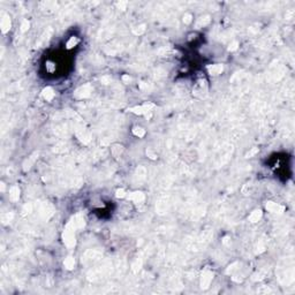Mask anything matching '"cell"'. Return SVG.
<instances>
[{"instance_id":"obj_5","label":"cell","mask_w":295,"mask_h":295,"mask_svg":"<svg viewBox=\"0 0 295 295\" xmlns=\"http://www.w3.org/2000/svg\"><path fill=\"white\" fill-rule=\"evenodd\" d=\"M265 207H266L268 211L272 212V213H277V215H281L282 212L285 211V207L284 205L274 202H268L265 204Z\"/></svg>"},{"instance_id":"obj_13","label":"cell","mask_w":295,"mask_h":295,"mask_svg":"<svg viewBox=\"0 0 295 295\" xmlns=\"http://www.w3.org/2000/svg\"><path fill=\"white\" fill-rule=\"evenodd\" d=\"M262 217H263V212L260 210H255V211L251 212L250 216L248 217V220L250 223H258L262 219Z\"/></svg>"},{"instance_id":"obj_11","label":"cell","mask_w":295,"mask_h":295,"mask_svg":"<svg viewBox=\"0 0 295 295\" xmlns=\"http://www.w3.org/2000/svg\"><path fill=\"white\" fill-rule=\"evenodd\" d=\"M42 96H43V98L46 101H51L54 98V96H55V92H54V90L51 87H46V88L43 89Z\"/></svg>"},{"instance_id":"obj_25","label":"cell","mask_w":295,"mask_h":295,"mask_svg":"<svg viewBox=\"0 0 295 295\" xmlns=\"http://www.w3.org/2000/svg\"><path fill=\"white\" fill-rule=\"evenodd\" d=\"M127 5H128L127 1H120V2L117 4V7H118L119 9H121V10H125L126 7H127Z\"/></svg>"},{"instance_id":"obj_19","label":"cell","mask_w":295,"mask_h":295,"mask_svg":"<svg viewBox=\"0 0 295 295\" xmlns=\"http://www.w3.org/2000/svg\"><path fill=\"white\" fill-rule=\"evenodd\" d=\"M144 31H145V24H142V26H138V27H136V28L133 29V32L137 36L142 35Z\"/></svg>"},{"instance_id":"obj_28","label":"cell","mask_w":295,"mask_h":295,"mask_svg":"<svg viewBox=\"0 0 295 295\" xmlns=\"http://www.w3.org/2000/svg\"><path fill=\"white\" fill-rule=\"evenodd\" d=\"M31 210H32V205L31 204H27L23 207V213H30Z\"/></svg>"},{"instance_id":"obj_30","label":"cell","mask_w":295,"mask_h":295,"mask_svg":"<svg viewBox=\"0 0 295 295\" xmlns=\"http://www.w3.org/2000/svg\"><path fill=\"white\" fill-rule=\"evenodd\" d=\"M146 154H148V156H149L151 159H156V158H157V154H154L151 150H148V151H146Z\"/></svg>"},{"instance_id":"obj_18","label":"cell","mask_w":295,"mask_h":295,"mask_svg":"<svg viewBox=\"0 0 295 295\" xmlns=\"http://www.w3.org/2000/svg\"><path fill=\"white\" fill-rule=\"evenodd\" d=\"M122 151H123L122 145H119V144H115V145L112 146V154H113L114 157H119L120 154H122Z\"/></svg>"},{"instance_id":"obj_2","label":"cell","mask_w":295,"mask_h":295,"mask_svg":"<svg viewBox=\"0 0 295 295\" xmlns=\"http://www.w3.org/2000/svg\"><path fill=\"white\" fill-rule=\"evenodd\" d=\"M92 92V87L90 84H84L82 87H80L79 89H76L74 92V97L79 98V99H83V98H88Z\"/></svg>"},{"instance_id":"obj_3","label":"cell","mask_w":295,"mask_h":295,"mask_svg":"<svg viewBox=\"0 0 295 295\" xmlns=\"http://www.w3.org/2000/svg\"><path fill=\"white\" fill-rule=\"evenodd\" d=\"M212 279H213V273L209 269L204 270L202 273V277H201V288L207 289V287L210 286Z\"/></svg>"},{"instance_id":"obj_9","label":"cell","mask_w":295,"mask_h":295,"mask_svg":"<svg viewBox=\"0 0 295 295\" xmlns=\"http://www.w3.org/2000/svg\"><path fill=\"white\" fill-rule=\"evenodd\" d=\"M207 72L210 75L217 76V75L221 74L224 72V66L221 64H216V65H209L207 66Z\"/></svg>"},{"instance_id":"obj_27","label":"cell","mask_w":295,"mask_h":295,"mask_svg":"<svg viewBox=\"0 0 295 295\" xmlns=\"http://www.w3.org/2000/svg\"><path fill=\"white\" fill-rule=\"evenodd\" d=\"M236 265H239L238 262H235V263H233V264H232V265H229V266H228V269L226 270V273H228V274H229V273H232V272H233L234 270H236V268H235Z\"/></svg>"},{"instance_id":"obj_4","label":"cell","mask_w":295,"mask_h":295,"mask_svg":"<svg viewBox=\"0 0 295 295\" xmlns=\"http://www.w3.org/2000/svg\"><path fill=\"white\" fill-rule=\"evenodd\" d=\"M154 107V104H152V103H145V104H143V105L141 106L132 107V109H129V111L133 112V113H135V114L141 115V114H145V113L150 112Z\"/></svg>"},{"instance_id":"obj_1","label":"cell","mask_w":295,"mask_h":295,"mask_svg":"<svg viewBox=\"0 0 295 295\" xmlns=\"http://www.w3.org/2000/svg\"><path fill=\"white\" fill-rule=\"evenodd\" d=\"M77 229V226L74 223L73 219L68 221V224L66 225V228L62 233V239H64V243L66 244L68 248H73L76 244V240H75V231Z\"/></svg>"},{"instance_id":"obj_12","label":"cell","mask_w":295,"mask_h":295,"mask_svg":"<svg viewBox=\"0 0 295 295\" xmlns=\"http://www.w3.org/2000/svg\"><path fill=\"white\" fill-rule=\"evenodd\" d=\"M9 198L13 202L18 201V198H20V188L18 186H12L10 187V189H9Z\"/></svg>"},{"instance_id":"obj_8","label":"cell","mask_w":295,"mask_h":295,"mask_svg":"<svg viewBox=\"0 0 295 295\" xmlns=\"http://www.w3.org/2000/svg\"><path fill=\"white\" fill-rule=\"evenodd\" d=\"M37 157H38V152L37 151H35L34 154H31L30 157H28V158L24 160V163H23V171H29L30 170V167L34 165V163L36 162V159H37Z\"/></svg>"},{"instance_id":"obj_16","label":"cell","mask_w":295,"mask_h":295,"mask_svg":"<svg viewBox=\"0 0 295 295\" xmlns=\"http://www.w3.org/2000/svg\"><path fill=\"white\" fill-rule=\"evenodd\" d=\"M145 129H143L142 127H134L133 128V134L135 135L138 138H142V137L145 136Z\"/></svg>"},{"instance_id":"obj_23","label":"cell","mask_w":295,"mask_h":295,"mask_svg":"<svg viewBox=\"0 0 295 295\" xmlns=\"http://www.w3.org/2000/svg\"><path fill=\"white\" fill-rule=\"evenodd\" d=\"M191 21H193V16H191V14H185V16H183V22H185L186 24H189V23H191Z\"/></svg>"},{"instance_id":"obj_15","label":"cell","mask_w":295,"mask_h":295,"mask_svg":"<svg viewBox=\"0 0 295 295\" xmlns=\"http://www.w3.org/2000/svg\"><path fill=\"white\" fill-rule=\"evenodd\" d=\"M145 175H146V170L144 167L140 166V167L136 170L135 176H136V178H138V181H143L144 179H145Z\"/></svg>"},{"instance_id":"obj_6","label":"cell","mask_w":295,"mask_h":295,"mask_svg":"<svg viewBox=\"0 0 295 295\" xmlns=\"http://www.w3.org/2000/svg\"><path fill=\"white\" fill-rule=\"evenodd\" d=\"M207 91V82H205V80H201V81H198L194 88L195 96H197V97H202L203 92H204V95H205Z\"/></svg>"},{"instance_id":"obj_20","label":"cell","mask_w":295,"mask_h":295,"mask_svg":"<svg viewBox=\"0 0 295 295\" xmlns=\"http://www.w3.org/2000/svg\"><path fill=\"white\" fill-rule=\"evenodd\" d=\"M79 43V39L76 37H71V39L67 42V49H72Z\"/></svg>"},{"instance_id":"obj_21","label":"cell","mask_w":295,"mask_h":295,"mask_svg":"<svg viewBox=\"0 0 295 295\" xmlns=\"http://www.w3.org/2000/svg\"><path fill=\"white\" fill-rule=\"evenodd\" d=\"M29 27H30V22L28 21V20H23L22 23H21V31L22 32H26L28 29H29Z\"/></svg>"},{"instance_id":"obj_10","label":"cell","mask_w":295,"mask_h":295,"mask_svg":"<svg viewBox=\"0 0 295 295\" xmlns=\"http://www.w3.org/2000/svg\"><path fill=\"white\" fill-rule=\"evenodd\" d=\"M129 199L133 201L135 204H141V203L144 202L145 196H144V194L142 191H134L133 194L129 195Z\"/></svg>"},{"instance_id":"obj_14","label":"cell","mask_w":295,"mask_h":295,"mask_svg":"<svg viewBox=\"0 0 295 295\" xmlns=\"http://www.w3.org/2000/svg\"><path fill=\"white\" fill-rule=\"evenodd\" d=\"M64 265L67 270H73L75 266V260L72 257V256H68L67 258H65L64 260Z\"/></svg>"},{"instance_id":"obj_31","label":"cell","mask_w":295,"mask_h":295,"mask_svg":"<svg viewBox=\"0 0 295 295\" xmlns=\"http://www.w3.org/2000/svg\"><path fill=\"white\" fill-rule=\"evenodd\" d=\"M122 80L125 81V82H129V81H130V77H129L128 75H125V76L122 77Z\"/></svg>"},{"instance_id":"obj_17","label":"cell","mask_w":295,"mask_h":295,"mask_svg":"<svg viewBox=\"0 0 295 295\" xmlns=\"http://www.w3.org/2000/svg\"><path fill=\"white\" fill-rule=\"evenodd\" d=\"M210 23V16L209 15H205V16H201V18H198L197 23H196V27H204L207 26V24H209Z\"/></svg>"},{"instance_id":"obj_24","label":"cell","mask_w":295,"mask_h":295,"mask_svg":"<svg viewBox=\"0 0 295 295\" xmlns=\"http://www.w3.org/2000/svg\"><path fill=\"white\" fill-rule=\"evenodd\" d=\"M239 46V42H236V40H234L233 43H231L228 46V51H235V50L238 49Z\"/></svg>"},{"instance_id":"obj_22","label":"cell","mask_w":295,"mask_h":295,"mask_svg":"<svg viewBox=\"0 0 295 295\" xmlns=\"http://www.w3.org/2000/svg\"><path fill=\"white\" fill-rule=\"evenodd\" d=\"M115 196L118 198H123L126 196V190L122 189V188H121V189H118L115 191Z\"/></svg>"},{"instance_id":"obj_7","label":"cell","mask_w":295,"mask_h":295,"mask_svg":"<svg viewBox=\"0 0 295 295\" xmlns=\"http://www.w3.org/2000/svg\"><path fill=\"white\" fill-rule=\"evenodd\" d=\"M10 27H12V22H10V18H9V15L4 14V15H2V18H1V22H0L1 31H2L4 34H6V32H8L9 31Z\"/></svg>"},{"instance_id":"obj_29","label":"cell","mask_w":295,"mask_h":295,"mask_svg":"<svg viewBox=\"0 0 295 295\" xmlns=\"http://www.w3.org/2000/svg\"><path fill=\"white\" fill-rule=\"evenodd\" d=\"M293 15H294V10H293V9L288 10V12L286 13V20H291V18H293Z\"/></svg>"},{"instance_id":"obj_26","label":"cell","mask_w":295,"mask_h":295,"mask_svg":"<svg viewBox=\"0 0 295 295\" xmlns=\"http://www.w3.org/2000/svg\"><path fill=\"white\" fill-rule=\"evenodd\" d=\"M257 152H258V148H252V149H251L250 151H249V152L246 154V157H247V158H250V157H252V156H254V154H256Z\"/></svg>"}]
</instances>
